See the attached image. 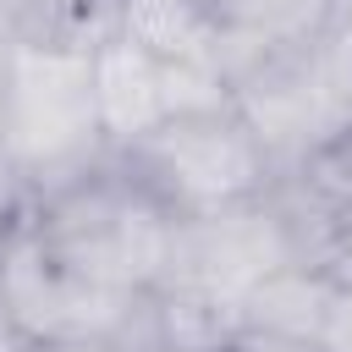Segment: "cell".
Wrapping results in <instances>:
<instances>
[{"mask_svg":"<svg viewBox=\"0 0 352 352\" xmlns=\"http://www.w3.org/2000/svg\"><path fill=\"white\" fill-rule=\"evenodd\" d=\"M330 286H336V275H324L319 264H302V258L297 264H280L275 275H264L248 292V302L236 308V324L314 346V330H319V314H324Z\"/></svg>","mask_w":352,"mask_h":352,"instance_id":"10","label":"cell"},{"mask_svg":"<svg viewBox=\"0 0 352 352\" xmlns=\"http://www.w3.org/2000/svg\"><path fill=\"white\" fill-rule=\"evenodd\" d=\"M110 160L94 104V44H0V170L16 198H50Z\"/></svg>","mask_w":352,"mask_h":352,"instance_id":"1","label":"cell"},{"mask_svg":"<svg viewBox=\"0 0 352 352\" xmlns=\"http://www.w3.org/2000/svg\"><path fill=\"white\" fill-rule=\"evenodd\" d=\"M176 220H204L236 204H253L275 187V165L236 104L165 116L148 138L116 154Z\"/></svg>","mask_w":352,"mask_h":352,"instance_id":"3","label":"cell"},{"mask_svg":"<svg viewBox=\"0 0 352 352\" xmlns=\"http://www.w3.org/2000/svg\"><path fill=\"white\" fill-rule=\"evenodd\" d=\"M121 0H0V22L16 38L50 44H99L116 28Z\"/></svg>","mask_w":352,"mask_h":352,"instance_id":"11","label":"cell"},{"mask_svg":"<svg viewBox=\"0 0 352 352\" xmlns=\"http://www.w3.org/2000/svg\"><path fill=\"white\" fill-rule=\"evenodd\" d=\"M33 214H38L44 248L55 253V264L72 280L148 297L170 275L182 220L138 176H126L116 154L104 165H94L88 176L66 182L60 192L38 198Z\"/></svg>","mask_w":352,"mask_h":352,"instance_id":"2","label":"cell"},{"mask_svg":"<svg viewBox=\"0 0 352 352\" xmlns=\"http://www.w3.org/2000/svg\"><path fill=\"white\" fill-rule=\"evenodd\" d=\"M94 104H99V132H104L110 154L132 148L170 116L165 110V66L143 44H132L126 33L110 28L94 44Z\"/></svg>","mask_w":352,"mask_h":352,"instance_id":"8","label":"cell"},{"mask_svg":"<svg viewBox=\"0 0 352 352\" xmlns=\"http://www.w3.org/2000/svg\"><path fill=\"white\" fill-rule=\"evenodd\" d=\"M280 264H297V242H292L286 214L264 192L253 204H236V209H220L204 220H182L165 292H182L198 308H209L214 319L236 324V308L248 302V292L264 275H275Z\"/></svg>","mask_w":352,"mask_h":352,"instance_id":"6","label":"cell"},{"mask_svg":"<svg viewBox=\"0 0 352 352\" xmlns=\"http://www.w3.org/2000/svg\"><path fill=\"white\" fill-rule=\"evenodd\" d=\"M214 352H314V346H302V341H280V336H264V330H248V324H231V330L220 336Z\"/></svg>","mask_w":352,"mask_h":352,"instance_id":"13","label":"cell"},{"mask_svg":"<svg viewBox=\"0 0 352 352\" xmlns=\"http://www.w3.org/2000/svg\"><path fill=\"white\" fill-rule=\"evenodd\" d=\"M138 302L143 297L72 280L55 264V253L44 248L33 198H16L11 209H0V314L16 330L22 346L66 341V336L121 341V330L132 324Z\"/></svg>","mask_w":352,"mask_h":352,"instance_id":"4","label":"cell"},{"mask_svg":"<svg viewBox=\"0 0 352 352\" xmlns=\"http://www.w3.org/2000/svg\"><path fill=\"white\" fill-rule=\"evenodd\" d=\"M116 33L143 44L160 66H220V38L198 0H121Z\"/></svg>","mask_w":352,"mask_h":352,"instance_id":"9","label":"cell"},{"mask_svg":"<svg viewBox=\"0 0 352 352\" xmlns=\"http://www.w3.org/2000/svg\"><path fill=\"white\" fill-rule=\"evenodd\" d=\"M236 110L258 132L275 176L302 165L319 143L352 126V60L330 50V38H308L297 50H280L242 72L231 82Z\"/></svg>","mask_w":352,"mask_h":352,"instance_id":"5","label":"cell"},{"mask_svg":"<svg viewBox=\"0 0 352 352\" xmlns=\"http://www.w3.org/2000/svg\"><path fill=\"white\" fill-rule=\"evenodd\" d=\"M314 352H352V275L330 286L319 330H314Z\"/></svg>","mask_w":352,"mask_h":352,"instance_id":"12","label":"cell"},{"mask_svg":"<svg viewBox=\"0 0 352 352\" xmlns=\"http://www.w3.org/2000/svg\"><path fill=\"white\" fill-rule=\"evenodd\" d=\"M22 352H121L116 341H88V336H66V341H38V346H22Z\"/></svg>","mask_w":352,"mask_h":352,"instance_id":"14","label":"cell"},{"mask_svg":"<svg viewBox=\"0 0 352 352\" xmlns=\"http://www.w3.org/2000/svg\"><path fill=\"white\" fill-rule=\"evenodd\" d=\"M270 198L292 226L297 258L346 280L352 275V126L319 143L286 176H275Z\"/></svg>","mask_w":352,"mask_h":352,"instance_id":"7","label":"cell"}]
</instances>
